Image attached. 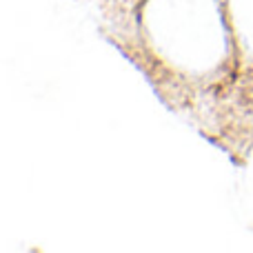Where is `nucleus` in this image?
<instances>
[]
</instances>
